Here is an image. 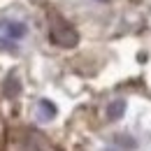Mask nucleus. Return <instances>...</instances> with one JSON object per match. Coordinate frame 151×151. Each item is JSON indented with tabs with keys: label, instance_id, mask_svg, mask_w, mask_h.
<instances>
[{
	"label": "nucleus",
	"instance_id": "1",
	"mask_svg": "<svg viewBox=\"0 0 151 151\" xmlns=\"http://www.w3.org/2000/svg\"><path fill=\"white\" fill-rule=\"evenodd\" d=\"M54 21H56V26L49 28V40L54 44H58V47H75L77 42H79L77 30L70 23H65L60 17H56V14H54Z\"/></svg>",
	"mask_w": 151,
	"mask_h": 151
},
{
	"label": "nucleus",
	"instance_id": "2",
	"mask_svg": "<svg viewBox=\"0 0 151 151\" xmlns=\"http://www.w3.org/2000/svg\"><path fill=\"white\" fill-rule=\"evenodd\" d=\"M126 112V100H114L107 105V119L109 121H116V119H121Z\"/></svg>",
	"mask_w": 151,
	"mask_h": 151
},
{
	"label": "nucleus",
	"instance_id": "3",
	"mask_svg": "<svg viewBox=\"0 0 151 151\" xmlns=\"http://www.w3.org/2000/svg\"><path fill=\"white\" fill-rule=\"evenodd\" d=\"M5 30H7V35L12 40H21L26 35V26H23V23H17V21H14V23H7Z\"/></svg>",
	"mask_w": 151,
	"mask_h": 151
},
{
	"label": "nucleus",
	"instance_id": "4",
	"mask_svg": "<svg viewBox=\"0 0 151 151\" xmlns=\"http://www.w3.org/2000/svg\"><path fill=\"white\" fill-rule=\"evenodd\" d=\"M5 93H7V95H17V93H19V81H17L14 77L7 79V84H5Z\"/></svg>",
	"mask_w": 151,
	"mask_h": 151
},
{
	"label": "nucleus",
	"instance_id": "5",
	"mask_svg": "<svg viewBox=\"0 0 151 151\" xmlns=\"http://www.w3.org/2000/svg\"><path fill=\"white\" fill-rule=\"evenodd\" d=\"M40 109L44 116H56V107H54V102H49V100H42L40 102Z\"/></svg>",
	"mask_w": 151,
	"mask_h": 151
},
{
	"label": "nucleus",
	"instance_id": "6",
	"mask_svg": "<svg viewBox=\"0 0 151 151\" xmlns=\"http://www.w3.org/2000/svg\"><path fill=\"white\" fill-rule=\"evenodd\" d=\"M100 2H107V0H100Z\"/></svg>",
	"mask_w": 151,
	"mask_h": 151
}]
</instances>
